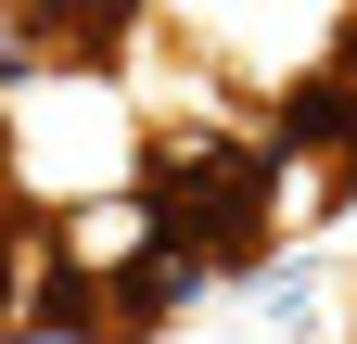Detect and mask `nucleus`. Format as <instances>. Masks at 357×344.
<instances>
[{
  "instance_id": "nucleus-1",
  "label": "nucleus",
  "mask_w": 357,
  "mask_h": 344,
  "mask_svg": "<svg viewBox=\"0 0 357 344\" xmlns=\"http://www.w3.org/2000/svg\"><path fill=\"white\" fill-rule=\"evenodd\" d=\"M332 64H344V77H357V13H344V26H332Z\"/></svg>"
}]
</instances>
